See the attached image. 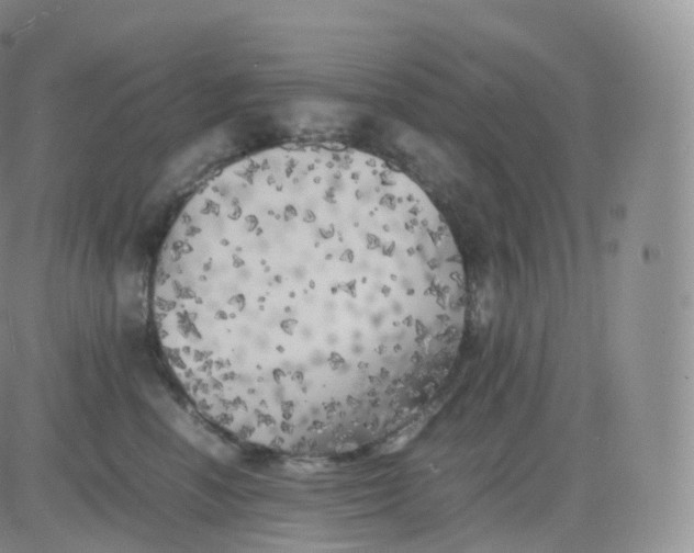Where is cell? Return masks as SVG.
<instances>
[{"instance_id": "obj_1", "label": "cell", "mask_w": 694, "mask_h": 553, "mask_svg": "<svg viewBox=\"0 0 694 553\" xmlns=\"http://www.w3.org/2000/svg\"><path fill=\"white\" fill-rule=\"evenodd\" d=\"M463 271L438 211L358 149L240 159L184 205L153 316L199 414L242 443L334 458L384 442L434 396Z\"/></svg>"}]
</instances>
